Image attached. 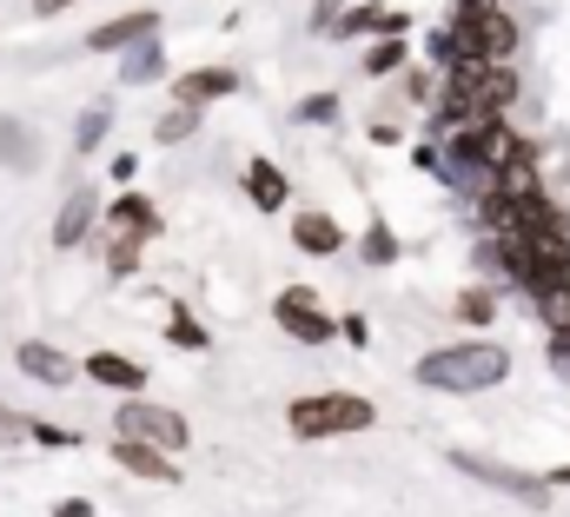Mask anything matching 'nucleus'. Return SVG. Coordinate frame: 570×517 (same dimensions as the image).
I'll return each instance as SVG.
<instances>
[{
	"label": "nucleus",
	"instance_id": "nucleus-1",
	"mask_svg": "<svg viewBox=\"0 0 570 517\" xmlns=\"http://www.w3.org/2000/svg\"><path fill=\"white\" fill-rule=\"evenodd\" d=\"M412 379L432 385V392H491V385L511 379V352L498 339H458V345L425 352Z\"/></svg>",
	"mask_w": 570,
	"mask_h": 517
},
{
	"label": "nucleus",
	"instance_id": "nucleus-2",
	"mask_svg": "<svg viewBox=\"0 0 570 517\" xmlns=\"http://www.w3.org/2000/svg\"><path fill=\"white\" fill-rule=\"evenodd\" d=\"M286 425H292V438H352V432L379 425V405L359 392H312V399L286 405Z\"/></svg>",
	"mask_w": 570,
	"mask_h": 517
},
{
	"label": "nucleus",
	"instance_id": "nucleus-3",
	"mask_svg": "<svg viewBox=\"0 0 570 517\" xmlns=\"http://www.w3.org/2000/svg\"><path fill=\"white\" fill-rule=\"evenodd\" d=\"M452 33H458V53L491 60V66H511V53H518V40H525V27H518L498 0H458Z\"/></svg>",
	"mask_w": 570,
	"mask_h": 517
},
{
	"label": "nucleus",
	"instance_id": "nucleus-4",
	"mask_svg": "<svg viewBox=\"0 0 570 517\" xmlns=\"http://www.w3.org/2000/svg\"><path fill=\"white\" fill-rule=\"evenodd\" d=\"M272 319H279V332H286L292 345H312V352L339 339V319L319 306V292H312V286H286V292L272 299Z\"/></svg>",
	"mask_w": 570,
	"mask_h": 517
},
{
	"label": "nucleus",
	"instance_id": "nucleus-5",
	"mask_svg": "<svg viewBox=\"0 0 570 517\" xmlns=\"http://www.w3.org/2000/svg\"><path fill=\"white\" fill-rule=\"evenodd\" d=\"M452 472H465V478H478V485H491V492L518 498L525 511H551V485H545V478H531V472H511V465L478 458V452H452Z\"/></svg>",
	"mask_w": 570,
	"mask_h": 517
},
{
	"label": "nucleus",
	"instance_id": "nucleus-6",
	"mask_svg": "<svg viewBox=\"0 0 570 517\" xmlns=\"http://www.w3.org/2000/svg\"><path fill=\"white\" fill-rule=\"evenodd\" d=\"M113 432H120V438H146V445H159V452H186V418L166 412V405H146L139 392L113 412Z\"/></svg>",
	"mask_w": 570,
	"mask_h": 517
},
{
	"label": "nucleus",
	"instance_id": "nucleus-7",
	"mask_svg": "<svg viewBox=\"0 0 570 517\" xmlns=\"http://www.w3.org/2000/svg\"><path fill=\"white\" fill-rule=\"evenodd\" d=\"M292 246H299L305 259H332V252H345V226H339L325 206H299V213H292Z\"/></svg>",
	"mask_w": 570,
	"mask_h": 517
},
{
	"label": "nucleus",
	"instance_id": "nucleus-8",
	"mask_svg": "<svg viewBox=\"0 0 570 517\" xmlns=\"http://www.w3.org/2000/svg\"><path fill=\"white\" fill-rule=\"evenodd\" d=\"M173 93H179V106H213V100H232L239 93V73L232 66H186L173 80Z\"/></svg>",
	"mask_w": 570,
	"mask_h": 517
},
{
	"label": "nucleus",
	"instance_id": "nucleus-9",
	"mask_svg": "<svg viewBox=\"0 0 570 517\" xmlns=\"http://www.w3.org/2000/svg\"><path fill=\"white\" fill-rule=\"evenodd\" d=\"M93 219H100V193H93V186H73V193H66V206H60V219H53V246H60V252L86 246Z\"/></svg>",
	"mask_w": 570,
	"mask_h": 517
},
{
	"label": "nucleus",
	"instance_id": "nucleus-10",
	"mask_svg": "<svg viewBox=\"0 0 570 517\" xmlns=\"http://www.w3.org/2000/svg\"><path fill=\"white\" fill-rule=\"evenodd\" d=\"M106 226H113V239H153L159 232V213H153V199L146 193H120L113 206H106Z\"/></svg>",
	"mask_w": 570,
	"mask_h": 517
},
{
	"label": "nucleus",
	"instance_id": "nucleus-11",
	"mask_svg": "<svg viewBox=\"0 0 570 517\" xmlns=\"http://www.w3.org/2000/svg\"><path fill=\"white\" fill-rule=\"evenodd\" d=\"M113 458H120V472L153 478V485H173V478H179V465H173L159 445H146V438H113Z\"/></svg>",
	"mask_w": 570,
	"mask_h": 517
},
{
	"label": "nucleus",
	"instance_id": "nucleus-12",
	"mask_svg": "<svg viewBox=\"0 0 570 517\" xmlns=\"http://www.w3.org/2000/svg\"><path fill=\"white\" fill-rule=\"evenodd\" d=\"M146 33H159V13H146V7H139V13H120V20L93 27V33H86V46H93V53H126V46H133V40H146Z\"/></svg>",
	"mask_w": 570,
	"mask_h": 517
},
{
	"label": "nucleus",
	"instance_id": "nucleus-13",
	"mask_svg": "<svg viewBox=\"0 0 570 517\" xmlns=\"http://www.w3.org/2000/svg\"><path fill=\"white\" fill-rule=\"evenodd\" d=\"M86 379L106 385V392H120V399L146 392V365H139V359H120V352H93V359H86Z\"/></svg>",
	"mask_w": 570,
	"mask_h": 517
},
{
	"label": "nucleus",
	"instance_id": "nucleus-14",
	"mask_svg": "<svg viewBox=\"0 0 570 517\" xmlns=\"http://www.w3.org/2000/svg\"><path fill=\"white\" fill-rule=\"evenodd\" d=\"M246 199H252L259 213H286L292 186H286V173H279L272 159H246Z\"/></svg>",
	"mask_w": 570,
	"mask_h": 517
},
{
	"label": "nucleus",
	"instance_id": "nucleus-15",
	"mask_svg": "<svg viewBox=\"0 0 570 517\" xmlns=\"http://www.w3.org/2000/svg\"><path fill=\"white\" fill-rule=\"evenodd\" d=\"M0 166H13V173H33V166H40V139H33V126L13 120V113H0Z\"/></svg>",
	"mask_w": 570,
	"mask_h": 517
},
{
	"label": "nucleus",
	"instance_id": "nucleus-16",
	"mask_svg": "<svg viewBox=\"0 0 570 517\" xmlns=\"http://www.w3.org/2000/svg\"><path fill=\"white\" fill-rule=\"evenodd\" d=\"M13 359H20V372H27V379H40V385H66V379H73V359H66V352H53V345H40V339H27Z\"/></svg>",
	"mask_w": 570,
	"mask_h": 517
},
{
	"label": "nucleus",
	"instance_id": "nucleus-17",
	"mask_svg": "<svg viewBox=\"0 0 570 517\" xmlns=\"http://www.w3.org/2000/svg\"><path fill=\"white\" fill-rule=\"evenodd\" d=\"M166 73V53H159V33H146V40H133L126 46V60H120V86H146V80H159Z\"/></svg>",
	"mask_w": 570,
	"mask_h": 517
},
{
	"label": "nucleus",
	"instance_id": "nucleus-18",
	"mask_svg": "<svg viewBox=\"0 0 570 517\" xmlns=\"http://www.w3.org/2000/svg\"><path fill=\"white\" fill-rule=\"evenodd\" d=\"M106 126H113V106L93 100V106L80 113V126H73V153H100V146H106Z\"/></svg>",
	"mask_w": 570,
	"mask_h": 517
},
{
	"label": "nucleus",
	"instance_id": "nucleus-19",
	"mask_svg": "<svg viewBox=\"0 0 570 517\" xmlns=\"http://www.w3.org/2000/svg\"><path fill=\"white\" fill-rule=\"evenodd\" d=\"M359 252H365V266H398V252H405V246H398L392 219H379V213H372V226H365V246H359Z\"/></svg>",
	"mask_w": 570,
	"mask_h": 517
},
{
	"label": "nucleus",
	"instance_id": "nucleus-20",
	"mask_svg": "<svg viewBox=\"0 0 570 517\" xmlns=\"http://www.w3.org/2000/svg\"><path fill=\"white\" fill-rule=\"evenodd\" d=\"M452 312H458L465 325H491V319H498V292H485V286H465Z\"/></svg>",
	"mask_w": 570,
	"mask_h": 517
},
{
	"label": "nucleus",
	"instance_id": "nucleus-21",
	"mask_svg": "<svg viewBox=\"0 0 570 517\" xmlns=\"http://www.w3.org/2000/svg\"><path fill=\"white\" fill-rule=\"evenodd\" d=\"M193 133H199V106H173V113L153 126V139H159V146H179V139H193Z\"/></svg>",
	"mask_w": 570,
	"mask_h": 517
},
{
	"label": "nucleus",
	"instance_id": "nucleus-22",
	"mask_svg": "<svg viewBox=\"0 0 570 517\" xmlns=\"http://www.w3.org/2000/svg\"><path fill=\"white\" fill-rule=\"evenodd\" d=\"M405 66V33H385L372 53H365V73H398Z\"/></svg>",
	"mask_w": 570,
	"mask_h": 517
},
{
	"label": "nucleus",
	"instance_id": "nucleus-23",
	"mask_svg": "<svg viewBox=\"0 0 570 517\" xmlns=\"http://www.w3.org/2000/svg\"><path fill=\"white\" fill-rule=\"evenodd\" d=\"M299 120H305V126H312V120L332 126V120H339V93H305V100H299Z\"/></svg>",
	"mask_w": 570,
	"mask_h": 517
},
{
	"label": "nucleus",
	"instance_id": "nucleus-24",
	"mask_svg": "<svg viewBox=\"0 0 570 517\" xmlns=\"http://www.w3.org/2000/svg\"><path fill=\"white\" fill-rule=\"evenodd\" d=\"M166 339H173V345H186V352H206V345H213V339H206V325H193L186 312H173V325H166Z\"/></svg>",
	"mask_w": 570,
	"mask_h": 517
},
{
	"label": "nucleus",
	"instance_id": "nucleus-25",
	"mask_svg": "<svg viewBox=\"0 0 570 517\" xmlns=\"http://www.w3.org/2000/svg\"><path fill=\"white\" fill-rule=\"evenodd\" d=\"M339 339H352V345H365V339H372V325H365V312H345V319H339Z\"/></svg>",
	"mask_w": 570,
	"mask_h": 517
},
{
	"label": "nucleus",
	"instance_id": "nucleus-26",
	"mask_svg": "<svg viewBox=\"0 0 570 517\" xmlns=\"http://www.w3.org/2000/svg\"><path fill=\"white\" fill-rule=\"evenodd\" d=\"M27 438H40V445H80V438L60 432V425H27Z\"/></svg>",
	"mask_w": 570,
	"mask_h": 517
},
{
	"label": "nucleus",
	"instance_id": "nucleus-27",
	"mask_svg": "<svg viewBox=\"0 0 570 517\" xmlns=\"http://www.w3.org/2000/svg\"><path fill=\"white\" fill-rule=\"evenodd\" d=\"M53 517H93V505H86V498H60V505H53Z\"/></svg>",
	"mask_w": 570,
	"mask_h": 517
},
{
	"label": "nucleus",
	"instance_id": "nucleus-28",
	"mask_svg": "<svg viewBox=\"0 0 570 517\" xmlns=\"http://www.w3.org/2000/svg\"><path fill=\"white\" fill-rule=\"evenodd\" d=\"M0 432H7V438H20V432H27V418H13V412L0 405Z\"/></svg>",
	"mask_w": 570,
	"mask_h": 517
},
{
	"label": "nucleus",
	"instance_id": "nucleus-29",
	"mask_svg": "<svg viewBox=\"0 0 570 517\" xmlns=\"http://www.w3.org/2000/svg\"><path fill=\"white\" fill-rule=\"evenodd\" d=\"M545 485H551V492H558V485H564V492H570V465H558V472H551V478H545Z\"/></svg>",
	"mask_w": 570,
	"mask_h": 517
},
{
	"label": "nucleus",
	"instance_id": "nucleus-30",
	"mask_svg": "<svg viewBox=\"0 0 570 517\" xmlns=\"http://www.w3.org/2000/svg\"><path fill=\"white\" fill-rule=\"evenodd\" d=\"M60 7H73V0H33V13H60Z\"/></svg>",
	"mask_w": 570,
	"mask_h": 517
}]
</instances>
